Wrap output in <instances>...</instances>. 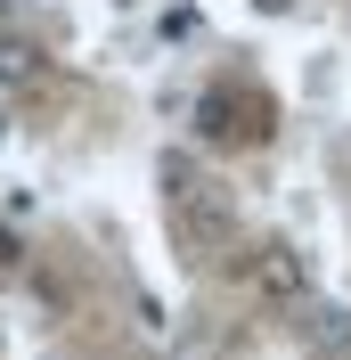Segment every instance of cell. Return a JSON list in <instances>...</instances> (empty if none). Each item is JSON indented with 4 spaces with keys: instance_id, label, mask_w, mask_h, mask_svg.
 Wrapping results in <instances>:
<instances>
[{
    "instance_id": "1",
    "label": "cell",
    "mask_w": 351,
    "mask_h": 360,
    "mask_svg": "<svg viewBox=\"0 0 351 360\" xmlns=\"http://www.w3.org/2000/svg\"><path fill=\"white\" fill-rule=\"evenodd\" d=\"M172 238L197 254V262H213V254H229L237 221H229V205H220L213 188H197V197H180V205H172Z\"/></svg>"
},
{
    "instance_id": "2",
    "label": "cell",
    "mask_w": 351,
    "mask_h": 360,
    "mask_svg": "<svg viewBox=\"0 0 351 360\" xmlns=\"http://www.w3.org/2000/svg\"><path fill=\"white\" fill-rule=\"evenodd\" d=\"M253 295H262V303H303L310 295V262H303V246H262L253 254Z\"/></svg>"
},
{
    "instance_id": "3",
    "label": "cell",
    "mask_w": 351,
    "mask_h": 360,
    "mask_svg": "<svg viewBox=\"0 0 351 360\" xmlns=\"http://www.w3.org/2000/svg\"><path fill=\"white\" fill-rule=\"evenodd\" d=\"M303 344L319 360H351V311H343V303H319V311L303 319Z\"/></svg>"
},
{
    "instance_id": "4",
    "label": "cell",
    "mask_w": 351,
    "mask_h": 360,
    "mask_svg": "<svg viewBox=\"0 0 351 360\" xmlns=\"http://www.w3.org/2000/svg\"><path fill=\"white\" fill-rule=\"evenodd\" d=\"M41 41H33V33H0V82L8 90H25V82H41Z\"/></svg>"
},
{
    "instance_id": "5",
    "label": "cell",
    "mask_w": 351,
    "mask_h": 360,
    "mask_svg": "<svg viewBox=\"0 0 351 360\" xmlns=\"http://www.w3.org/2000/svg\"><path fill=\"white\" fill-rule=\"evenodd\" d=\"M155 180H164V205H180V197H197V188H204L197 156H164V172H155Z\"/></svg>"
},
{
    "instance_id": "6",
    "label": "cell",
    "mask_w": 351,
    "mask_h": 360,
    "mask_svg": "<svg viewBox=\"0 0 351 360\" xmlns=\"http://www.w3.org/2000/svg\"><path fill=\"white\" fill-rule=\"evenodd\" d=\"M25 262V246H17V229H0V270H17Z\"/></svg>"
},
{
    "instance_id": "7",
    "label": "cell",
    "mask_w": 351,
    "mask_h": 360,
    "mask_svg": "<svg viewBox=\"0 0 351 360\" xmlns=\"http://www.w3.org/2000/svg\"><path fill=\"white\" fill-rule=\"evenodd\" d=\"M172 360H220V352H213V344H197V336H188V344H172Z\"/></svg>"
},
{
    "instance_id": "8",
    "label": "cell",
    "mask_w": 351,
    "mask_h": 360,
    "mask_svg": "<svg viewBox=\"0 0 351 360\" xmlns=\"http://www.w3.org/2000/svg\"><path fill=\"white\" fill-rule=\"evenodd\" d=\"M253 8H262V17H286V8H294V0H253Z\"/></svg>"
},
{
    "instance_id": "9",
    "label": "cell",
    "mask_w": 351,
    "mask_h": 360,
    "mask_svg": "<svg viewBox=\"0 0 351 360\" xmlns=\"http://www.w3.org/2000/svg\"><path fill=\"white\" fill-rule=\"evenodd\" d=\"M0 17H8V0H0Z\"/></svg>"
}]
</instances>
